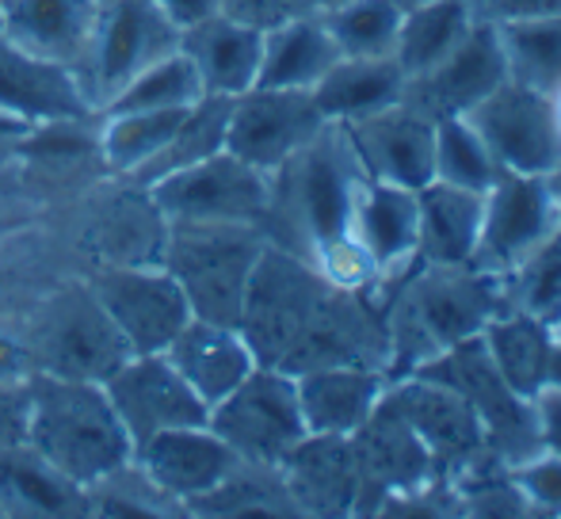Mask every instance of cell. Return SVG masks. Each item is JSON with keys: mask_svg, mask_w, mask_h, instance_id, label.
I'll list each match as a JSON object with an SVG mask.
<instances>
[{"mask_svg": "<svg viewBox=\"0 0 561 519\" xmlns=\"http://www.w3.org/2000/svg\"><path fill=\"white\" fill-rule=\"evenodd\" d=\"M325 130L318 104L302 89H249L233 96L226 127V149L252 169L275 172Z\"/></svg>", "mask_w": 561, "mask_h": 519, "instance_id": "30bf717a", "label": "cell"}, {"mask_svg": "<svg viewBox=\"0 0 561 519\" xmlns=\"http://www.w3.org/2000/svg\"><path fill=\"white\" fill-rule=\"evenodd\" d=\"M496 176H501V169L466 115L436 119V180L470 187V192H489Z\"/></svg>", "mask_w": 561, "mask_h": 519, "instance_id": "d6a6232c", "label": "cell"}, {"mask_svg": "<svg viewBox=\"0 0 561 519\" xmlns=\"http://www.w3.org/2000/svg\"><path fill=\"white\" fill-rule=\"evenodd\" d=\"M295 387L310 436L352 439L382 405L390 374L370 364H329L295 374Z\"/></svg>", "mask_w": 561, "mask_h": 519, "instance_id": "d6986e66", "label": "cell"}, {"mask_svg": "<svg viewBox=\"0 0 561 519\" xmlns=\"http://www.w3.org/2000/svg\"><path fill=\"white\" fill-rule=\"evenodd\" d=\"M8 428V413H0V431H4Z\"/></svg>", "mask_w": 561, "mask_h": 519, "instance_id": "bcb514c9", "label": "cell"}, {"mask_svg": "<svg viewBox=\"0 0 561 519\" xmlns=\"http://www.w3.org/2000/svg\"><path fill=\"white\" fill-rule=\"evenodd\" d=\"M23 424L43 462L66 482H104L126 474L134 462V443L107 401L104 382L35 374Z\"/></svg>", "mask_w": 561, "mask_h": 519, "instance_id": "7a4b0ae2", "label": "cell"}, {"mask_svg": "<svg viewBox=\"0 0 561 519\" xmlns=\"http://www.w3.org/2000/svg\"><path fill=\"white\" fill-rule=\"evenodd\" d=\"M180 35L184 31L153 0H104L96 43L81 73L84 100L92 107L112 104L141 69L180 50Z\"/></svg>", "mask_w": 561, "mask_h": 519, "instance_id": "52a82bcc", "label": "cell"}, {"mask_svg": "<svg viewBox=\"0 0 561 519\" xmlns=\"http://www.w3.org/2000/svg\"><path fill=\"white\" fill-rule=\"evenodd\" d=\"M203 96H207V89H203L199 69L180 46L149 69H141L112 104H104V112H180V107L199 104Z\"/></svg>", "mask_w": 561, "mask_h": 519, "instance_id": "f1b7e54d", "label": "cell"}, {"mask_svg": "<svg viewBox=\"0 0 561 519\" xmlns=\"http://www.w3.org/2000/svg\"><path fill=\"white\" fill-rule=\"evenodd\" d=\"M23 371H27V359H23V351L15 348V344L0 341V387L23 379Z\"/></svg>", "mask_w": 561, "mask_h": 519, "instance_id": "f35d334b", "label": "cell"}, {"mask_svg": "<svg viewBox=\"0 0 561 519\" xmlns=\"http://www.w3.org/2000/svg\"><path fill=\"white\" fill-rule=\"evenodd\" d=\"M508 81V61L496 35V23L473 20L466 38L439 61L432 73L413 77L405 84L401 104L416 107L428 119H447V115H466L473 104L489 96L493 89Z\"/></svg>", "mask_w": 561, "mask_h": 519, "instance_id": "9a60e30c", "label": "cell"}, {"mask_svg": "<svg viewBox=\"0 0 561 519\" xmlns=\"http://www.w3.org/2000/svg\"><path fill=\"white\" fill-rule=\"evenodd\" d=\"M504 474H508V482L516 485L519 497L527 500L531 512L561 516V454L558 451L542 447L531 459L504 466Z\"/></svg>", "mask_w": 561, "mask_h": 519, "instance_id": "836d02e7", "label": "cell"}, {"mask_svg": "<svg viewBox=\"0 0 561 519\" xmlns=\"http://www.w3.org/2000/svg\"><path fill=\"white\" fill-rule=\"evenodd\" d=\"M229 107H233V96H203L199 104L187 107L176 134H172V141L138 176L141 184H153V180L169 176V172H180V169H187V164H199V161H207V157L222 153Z\"/></svg>", "mask_w": 561, "mask_h": 519, "instance_id": "f546056e", "label": "cell"}, {"mask_svg": "<svg viewBox=\"0 0 561 519\" xmlns=\"http://www.w3.org/2000/svg\"><path fill=\"white\" fill-rule=\"evenodd\" d=\"M416 203H421V264L470 267L485 218V192L432 180L416 192Z\"/></svg>", "mask_w": 561, "mask_h": 519, "instance_id": "cb8c5ba5", "label": "cell"}, {"mask_svg": "<svg viewBox=\"0 0 561 519\" xmlns=\"http://www.w3.org/2000/svg\"><path fill=\"white\" fill-rule=\"evenodd\" d=\"M35 351L43 356L46 374H66V379L104 382L134 356L130 344L107 318V310L96 302V295H69L46 313L38 325Z\"/></svg>", "mask_w": 561, "mask_h": 519, "instance_id": "4fadbf2b", "label": "cell"}, {"mask_svg": "<svg viewBox=\"0 0 561 519\" xmlns=\"http://www.w3.org/2000/svg\"><path fill=\"white\" fill-rule=\"evenodd\" d=\"M393 4H398L401 12H409V8H421V4H428V0H393Z\"/></svg>", "mask_w": 561, "mask_h": 519, "instance_id": "ee69618b", "label": "cell"}, {"mask_svg": "<svg viewBox=\"0 0 561 519\" xmlns=\"http://www.w3.org/2000/svg\"><path fill=\"white\" fill-rule=\"evenodd\" d=\"M207 424L241 454V462L272 470H279L283 459L310 436L298 405L295 374L264 364L218 405H210Z\"/></svg>", "mask_w": 561, "mask_h": 519, "instance_id": "5b68a950", "label": "cell"}, {"mask_svg": "<svg viewBox=\"0 0 561 519\" xmlns=\"http://www.w3.org/2000/svg\"><path fill=\"white\" fill-rule=\"evenodd\" d=\"M550 104H554V119H558V130H561V89L550 96Z\"/></svg>", "mask_w": 561, "mask_h": 519, "instance_id": "f6af8a7d", "label": "cell"}, {"mask_svg": "<svg viewBox=\"0 0 561 519\" xmlns=\"http://www.w3.org/2000/svg\"><path fill=\"white\" fill-rule=\"evenodd\" d=\"M489 359L496 364L501 379L519 397L535 401L547 387V359H550V325L527 310H504L481 328Z\"/></svg>", "mask_w": 561, "mask_h": 519, "instance_id": "484cf974", "label": "cell"}, {"mask_svg": "<svg viewBox=\"0 0 561 519\" xmlns=\"http://www.w3.org/2000/svg\"><path fill=\"white\" fill-rule=\"evenodd\" d=\"M92 295L115 321L134 356L164 351L180 328L195 318L172 272H157V267H107L92 282Z\"/></svg>", "mask_w": 561, "mask_h": 519, "instance_id": "8fae6325", "label": "cell"}, {"mask_svg": "<svg viewBox=\"0 0 561 519\" xmlns=\"http://www.w3.org/2000/svg\"><path fill=\"white\" fill-rule=\"evenodd\" d=\"M386 405L421 436L436 466H462L485 447V431L473 408L466 405L462 393L444 382L421 379V374H405L398 382L390 379Z\"/></svg>", "mask_w": 561, "mask_h": 519, "instance_id": "ac0fdd59", "label": "cell"}, {"mask_svg": "<svg viewBox=\"0 0 561 519\" xmlns=\"http://www.w3.org/2000/svg\"><path fill=\"white\" fill-rule=\"evenodd\" d=\"M401 8L393 0H347L321 12L340 58H390L401 31Z\"/></svg>", "mask_w": 561, "mask_h": 519, "instance_id": "4dcf8cb0", "label": "cell"}, {"mask_svg": "<svg viewBox=\"0 0 561 519\" xmlns=\"http://www.w3.org/2000/svg\"><path fill=\"white\" fill-rule=\"evenodd\" d=\"M134 462L146 470L157 493L172 500H203L244 466L241 454L218 439L210 424L157 431L134 447Z\"/></svg>", "mask_w": 561, "mask_h": 519, "instance_id": "e0dca14e", "label": "cell"}, {"mask_svg": "<svg viewBox=\"0 0 561 519\" xmlns=\"http://www.w3.org/2000/svg\"><path fill=\"white\" fill-rule=\"evenodd\" d=\"M496 35H501L512 81L554 96L561 89V12L501 20Z\"/></svg>", "mask_w": 561, "mask_h": 519, "instance_id": "83f0119b", "label": "cell"}, {"mask_svg": "<svg viewBox=\"0 0 561 519\" xmlns=\"http://www.w3.org/2000/svg\"><path fill=\"white\" fill-rule=\"evenodd\" d=\"M256 226L244 222H176L169 245V272L187 295L195 318L241 321L252 267L264 253Z\"/></svg>", "mask_w": 561, "mask_h": 519, "instance_id": "277c9868", "label": "cell"}, {"mask_svg": "<svg viewBox=\"0 0 561 519\" xmlns=\"http://www.w3.org/2000/svg\"><path fill=\"white\" fill-rule=\"evenodd\" d=\"M547 387L561 393V341L550 336V359H547Z\"/></svg>", "mask_w": 561, "mask_h": 519, "instance_id": "ab89813d", "label": "cell"}, {"mask_svg": "<svg viewBox=\"0 0 561 519\" xmlns=\"http://www.w3.org/2000/svg\"><path fill=\"white\" fill-rule=\"evenodd\" d=\"M153 4L161 8V12L169 15V20L176 23L180 31H187V27H195V23L218 15L222 0H153Z\"/></svg>", "mask_w": 561, "mask_h": 519, "instance_id": "74e56055", "label": "cell"}, {"mask_svg": "<svg viewBox=\"0 0 561 519\" xmlns=\"http://www.w3.org/2000/svg\"><path fill=\"white\" fill-rule=\"evenodd\" d=\"M547 325H550V336H554V341H561V313H554V318H550Z\"/></svg>", "mask_w": 561, "mask_h": 519, "instance_id": "7bdbcfd3", "label": "cell"}, {"mask_svg": "<svg viewBox=\"0 0 561 519\" xmlns=\"http://www.w3.org/2000/svg\"><path fill=\"white\" fill-rule=\"evenodd\" d=\"M184 54L195 61L207 96H241L256 89L260 54H264V31L237 23L229 15H210L180 35Z\"/></svg>", "mask_w": 561, "mask_h": 519, "instance_id": "7402d4cb", "label": "cell"}, {"mask_svg": "<svg viewBox=\"0 0 561 519\" xmlns=\"http://www.w3.org/2000/svg\"><path fill=\"white\" fill-rule=\"evenodd\" d=\"M409 77L390 58H340L325 77L310 89L321 119L352 127L359 119L386 112L405 100Z\"/></svg>", "mask_w": 561, "mask_h": 519, "instance_id": "603a6c76", "label": "cell"}, {"mask_svg": "<svg viewBox=\"0 0 561 519\" xmlns=\"http://www.w3.org/2000/svg\"><path fill=\"white\" fill-rule=\"evenodd\" d=\"M164 356H169V364L184 374V382L207 405H218L226 393H233L260 367L241 325H226V321L207 318L187 321L176 333V341L164 348Z\"/></svg>", "mask_w": 561, "mask_h": 519, "instance_id": "ffe728a7", "label": "cell"}, {"mask_svg": "<svg viewBox=\"0 0 561 519\" xmlns=\"http://www.w3.org/2000/svg\"><path fill=\"white\" fill-rule=\"evenodd\" d=\"M100 12L104 0H0V35L12 50L69 69L81 81Z\"/></svg>", "mask_w": 561, "mask_h": 519, "instance_id": "5bb4252c", "label": "cell"}, {"mask_svg": "<svg viewBox=\"0 0 561 519\" xmlns=\"http://www.w3.org/2000/svg\"><path fill=\"white\" fill-rule=\"evenodd\" d=\"M352 233L378 264V279L393 272H413L421 260V203L416 192L378 180H363L355 192Z\"/></svg>", "mask_w": 561, "mask_h": 519, "instance_id": "44dd1931", "label": "cell"}, {"mask_svg": "<svg viewBox=\"0 0 561 519\" xmlns=\"http://www.w3.org/2000/svg\"><path fill=\"white\" fill-rule=\"evenodd\" d=\"M466 119L481 134L501 172L550 176L561 164V130L547 92H535L508 77L501 89L473 104Z\"/></svg>", "mask_w": 561, "mask_h": 519, "instance_id": "9c48e42d", "label": "cell"}, {"mask_svg": "<svg viewBox=\"0 0 561 519\" xmlns=\"http://www.w3.org/2000/svg\"><path fill=\"white\" fill-rule=\"evenodd\" d=\"M104 390L134 447L146 443L157 431L207 424L210 416V405L187 387L184 374L169 364L164 351L130 356L118 371L107 374Z\"/></svg>", "mask_w": 561, "mask_h": 519, "instance_id": "7c38bea8", "label": "cell"}, {"mask_svg": "<svg viewBox=\"0 0 561 519\" xmlns=\"http://www.w3.org/2000/svg\"><path fill=\"white\" fill-rule=\"evenodd\" d=\"M184 112L187 107H180V112H112L104 130L107 164L118 172H130V176H141L172 141Z\"/></svg>", "mask_w": 561, "mask_h": 519, "instance_id": "1f68e13d", "label": "cell"}, {"mask_svg": "<svg viewBox=\"0 0 561 519\" xmlns=\"http://www.w3.org/2000/svg\"><path fill=\"white\" fill-rule=\"evenodd\" d=\"M466 4H470V12L478 15V20H489V23L561 12V0H466Z\"/></svg>", "mask_w": 561, "mask_h": 519, "instance_id": "d590c367", "label": "cell"}, {"mask_svg": "<svg viewBox=\"0 0 561 519\" xmlns=\"http://www.w3.org/2000/svg\"><path fill=\"white\" fill-rule=\"evenodd\" d=\"M535 413H539V431H542V447L561 454V393L542 387L535 397Z\"/></svg>", "mask_w": 561, "mask_h": 519, "instance_id": "8d00e7d4", "label": "cell"}, {"mask_svg": "<svg viewBox=\"0 0 561 519\" xmlns=\"http://www.w3.org/2000/svg\"><path fill=\"white\" fill-rule=\"evenodd\" d=\"M222 15L237 23H249L256 31H272L279 27L283 20H295V15H306V0H222L218 8Z\"/></svg>", "mask_w": 561, "mask_h": 519, "instance_id": "e575fe53", "label": "cell"}, {"mask_svg": "<svg viewBox=\"0 0 561 519\" xmlns=\"http://www.w3.org/2000/svg\"><path fill=\"white\" fill-rule=\"evenodd\" d=\"M31 123L23 119V115H15V112H4V107H0V138H4V134H23L27 130Z\"/></svg>", "mask_w": 561, "mask_h": 519, "instance_id": "60d3db41", "label": "cell"}, {"mask_svg": "<svg viewBox=\"0 0 561 519\" xmlns=\"http://www.w3.org/2000/svg\"><path fill=\"white\" fill-rule=\"evenodd\" d=\"M340 61V50L321 23V15L306 12L264 31L256 89H302L310 92L321 77Z\"/></svg>", "mask_w": 561, "mask_h": 519, "instance_id": "d4e9b609", "label": "cell"}, {"mask_svg": "<svg viewBox=\"0 0 561 519\" xmlns=\"http://www.w3.org/2000/svg\"><path fill=\"white\" fill-rule=\"evenodd\" d=\"M340 4H347V0H306V8H310L313 15H321V12H333V8Z\"/></svg>", "mask_w": 561, "mask_h": 519, "instance_id": "b9f144b4", "label": "cell"}, {"mask_svg": "<svg viewBox=\"0 0 561 519\" xmlns=\"http://www.w3.org/2000/svg\"><path fill=\"white\" fill-rule=\"evenodd\" d=\"M275 180L279 187H272V207H283L287 230L298 238V256L310 260L321 245L352 233L355 192L367 172L340 123H325V130L298 149Z\"/></svg>", "mask_w": 561, "mask_h": 519, "instance_id": "3957f363", "label": "cell"}, {"mask_svg": "<svg viewBox=\"0 0 561 519\" xmlns=\"http://www.w3.org/2000/svg\"><path fill=\"white\" fill-rule=\"evenodd\" d=\"M478 15L470 12L466 0H428L421 8H409L401 15L398 43H393V61L401 66V73L413 81L424 77L455 50L466 38V31L473 27Z\"/></svg>", "mask_w": 561, "mask_h": 519, "instance_id": "4316f807", "label": "cell"}, {"mask_svg": "<svg viewBox=\"0 0 561 519\" xmlns=\"http://www.w3.org/2000/svg\"><path fill=\"white\" fill-rule=\"evenodd\" d=\"M508 275L485 267H413V279L386 318V359L393 374H413L439 351L481 336V328L508 305Z\"/></svg>", "mask_w": 561, "mask_h": 519, "instance_id": "6da1fadb", "label": "cell"}, {"mask_svg": "<svg viewBox=\"0 0 561 519\" xmlns=\"http://www.w3.org/2000/svg\"><path fill=\"white\" fill-rule=\"evenodd\" d=\"M561 233V199L547 176L501 172L485 192L473 267L512 275Z\"/></svg>", "mask_w": 561, "mask_h": 519, "instance_id": "ba28073f", "label": "cell"}, {"mask_svg": "<svg viewBox=\"0 0 561 519\" xmlns=\"http://www.w3.org/2000/svg\"><path fill=\"white\" fill-rule=\"evenodd\" d=\"M344 130L363 172L378 184L421 192L436 180V119L416 107L393 104Z\"/></svg>", "mask_w": 561, "mask_h": 519, "instance_id": "2e32d148", "label": "cell"}, {"mask_svg": "<svg viewBox=\"0 0 561 519\" xmlns=\"http://www.w3.org/2000/svg\"><path fill=\"white\" fill-rule=\"evenodd\" d=\"M272 187L275 176L252 169L249 161L222 149L207 161L153 180L149 192L157 199V210H164L172 222L260 226L272 215Z\"/></svg>", "mask_w": 561, "mask_h": 519, "instance_id": "8992f818", "label": "cell"}]
</instances>
